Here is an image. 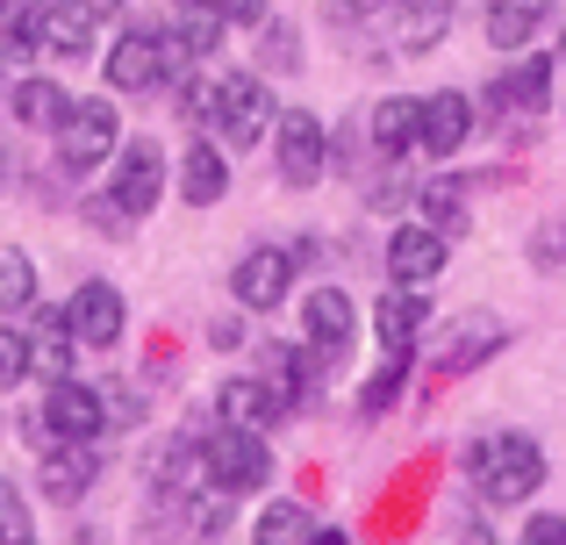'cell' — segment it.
<instances>
[{
	"label": "cell",
	"instance_id": "6da1fadb",
	"mask_svg": "<svg viewBox=\"0 0 566 545\" xmlns=\"http://www.w3.org/2000/svg\"><path fill=\"white\" fill-rule=\"evenodd\" d=\"M467 481H473V495H481L488 510H516L524 495L545 489V452L531 446L524 431H495V438H481V446L467 452Z\"/></svg>",
	"mask_w": 566,
	"mask_h": 545
},
{
	"label": "cell",
	"instance_id": "7a4b0ae2",
	"mask_svg": "<svg viewBox=\"0 0 566 545\" xmlns=\"http://www.w3.org/2000/svg\"><path fill=\"white\" fill-rule=\"evenodd\" d=\"M193 452H201V474L216 481V489H230V495H259L265 481H273L265 431H237V423H222V431H208Z\"/></svg>",
	"mask_w": 566,
	"mask_h": 545
},
{
	"label": "cell",
	"instance_id": "3957f363",
	"mask_svg": "<svg viewBox=\"0 0 566 545\" xmlns=\"http://www.w3.org/2000/svg\"><path fill=\"white\" fill-rule=\"evenodd\" d=\"M51 137H57V166L65 172H94L123 144V115H115V101H72Z\"/></svg>",
	"mask_w": 566,
	"mask_h": 545
},
{
	"label": "cell",
	"instance_id": "277c9868",
	"mask_svg": "<svg viewBox=\"0 0 566 545\" xmlns=\"http://www.w3.org/2000/svg\"><path fill=\"white\" fill-rule=\"evenodd\" d=\"M273 129H280V108H273V86H265L259 72H237V80H222L216 137H230L237 151H251V144H265Z\"/></svg>",
	"mask_w": 566,
	"mask_h": 545
},
{
	"label": "cell",
	"instance_id": "5b68a950",
	"mask_svg": "<svg viewBox=\"0 0 566 545\" xmlns=\"http://www.w3.org/2000/svg\"><path fill=\"white\" fill-rule=\"evenodd\" d=\"M158 195H166V151H158L151 137L123 144V158H115V180H108V209H115V216H151Z\"/></svg>",
	"mask_w": 566,
	"mask_h": 545
},
{
	"label": "cell",
	"instance_id": "8992f818",
	"mask_svg": "<svg viewBox=\"0 0 566 545\" xmlns=\"http://www.w3.org/2000/svg\"><path fill=\"white\" fill-rule=\"evenodd\" d=\"M158 80H172V43L151 36V29H129L108 51V86L115 94H151Z\"/></svg>",
	"mask_w": 566,
	"mask_h": 545
},
{
	"label": "cell",
	"instance_id": "52a82bcc",
	"mask_svg": "<svg viewBox=\"0 0 566 545\" xmlns=\"http://www.w3.org/2000/svg\"><path fill=\"white\" fill-rule=\"evenodd\" d=\"M94 29H101L94 0H36V51L86 57V51H94Z\"/></svg>",
	"mask_w": 566,
	"mask_h": 545
},
{
	"label": "cell",
	"instance_id": "ba28073f",
	"mask_svg": "<svg viewBox=\"0 0 566 545\" xmlns=\"http://www.w3.org/2000/svg\"><path fill=\"white\" fill-rule=\"evenodd\" d=\"M323 123L308 108H294V115H280V129H273V158H280V180L287 187H316L323 180Z\"/></svg>",
	"mask_w": 566,
	"mask_h": 545
},
{
	"label": "cell",
	"instance_id": "9c48e42d",
	"mask_svg": "<svg viewBox=\"0 0 566 545\" xmlns=\"http://www.w3.org/2000/svg\"><path fill=\"white\" fill-rule=\"evenodd\" d=\"M65 316H72V337H80V345L108 352V345H123L129 308H123V287H108V280H86V287L65 302Z\"/></svg>",
	"mask_w": 566,
	"mask_h": 545
},
{
	"label": "cell",
	"instance_id": "30bf717a",
	"mask_svg": "<svg viewBox=\"0 0 566 545\" xmlns=\"http://www.w3.org/2000/svg\"><path fill=\"white\" fill-rule=\"evenodd\" d=\"M43 417H51V431L65 438V446H86V438L108 431V402H101L94 388H80V380H51V395H43Z\"/></svg>",
	"mask_w": 566,
	"mask_h": 545
},
{
	"label": "cell",
	"instance_id": "8fae6325",
	"mask_svg": "<svg viewBox=\"0 0 566 545\" xmlns=\"http://www.w3.org/2000/svg\"><path fill=\"white\" fill-rule=\"evenodd\" d=\"M230 287L244 308H280L294 287V252H273V244H259V252H244L230 266Z\"/></svg>",
	"mask_w": 566,
	"mask_h": 545
},
{
	"label": "cell",
	"instance_id": "7c38bea8",
	"mask_svg": "<svg viewBox=\"0 0 566 545\" xmlns=\"http://www.w3.org/2000/svg\"><path fill=\"white\" fill-rule=\"evenodd\" d=\"M302 337H308V352H323V359L352 352V337H359L352 294L345 287H316V294H308V302H302Z\"/></svg>",
	"mask_w": 566,
	"mask_h": 545
},
{
	"label": "cell",
	"instance_id": "4fadbf2b",
	"mask_svg": "<svg viewBox=\"0 0 566 545\" xmlns=\"http://www.w3.org/2000/svg\"><path fill=\"white\" fill-rule=\"evenodd\" d=\"M467 137H473V101L467 94H430V101H416V151L452 158Z\"/></svg>",
	"mask_w": 566,
	"mask_h": 545
},
{
	"label": "cell",
	"instance_id": "5bb4252c",
	"mask_svg": "<svg viewBox=\"0 0 566 545\" xmlns=\"http://www.w3.org/2000/svg\"><path fill=\"white\" fill-rule=\"evenodd\" d=\"M387 273H395L401 287H423V280H438V273H444V230L401 223L395 238H387Z\"/></svg>",
	"mask_w": 566,
	"mask_h": 545
},
{
	"label": "cell",
	"instance_id": "9a60e30c",
	"mask_svg": "<svg viewBox=\"0 0 566 545\" xmlns=\"http://www.w3.org/2000/svg\"><path fill=\"white\" fill-rule=\"evenodd\" d=\"M545 22H553V0H488V14H481L495 51H531Z\"/></svg>",
	"mask_w": 566,
	"mask_h": 545
},
{
	"label": "cell",
	"instance_id": "2e32d148",
	"mask_svg": "<svg viewBox=\"0 0 566 545\" xmlns=\"http://www.w3.org/2000/svg\"><path fill=\"white\" fill-rule=\"evenodd\" d=\"M180 195L193 201V209H216V201L230 195V158H222V144L193 137L180 151Z\"/></svg>",
	"mask_w": 566,
	"mask_h": 545
},
{
	"label": "cell",
	"instance_id": "e0dca14e",
	"mask_svg": "<svg viewBox=\"0 0 566 545\" xmlns=\"http://www.w3.org/2000/svg\"><path fill=\"white\" fill-rule=\"evenodd\" d=\"M36 489H43V503H57V510L86 503V489H94V460H86L80 446H65V452H43V467H36Z\"/></svg>",
	"mask_w": 566,
	"mask_h": 545
},
{
	"label": "cell",
	"instance_id": "ac0fdd59",
	"mask_svg": "<svg viewBox=\"0 0 566 545\" xmlns=\"http://www.w3.org/2000/svg\"><path fill=\"white\" fill-rule=\"evenodd\" d=\"M495 101H502V108H516V115H538L545 101H553V57L524 51V57H516V65L495 80Z\"/></svg>",
	"mask_w": 566,
	"mask_h": 545
},
{
	"label": "cell",
	"instance_id": "d6986e66",
	"mask_svg": "<svg viewBox=\"0 0 566 545\" xmlns=\"http://www.w3.org/2000/svg\"><path fill=\"white\" fill-rule=\"evenodd\" d=\"M444 29H452V0H401V8H395V43L409 57L438 51Z\"/></svg>",
	"mask_w": 566,
	"mask_h": 545
},
{
	"label": "cell",
	"instance_id": "ffe728a7",
	"mask_svg": "<svg viewBox=\"0 0 566 545\" xmlns=\"http://www.w3.org/2000/svg\"><path fill=\"white\" fill-rule=\"evenodd\" d=\"M216 417L237 423V431H265V423H280V395L265 388V380H222Z\"/></svg>",
	"mask_w": 566,
	"mask_h": 545
},
{
	"label": "cell",
	"instance_id": "44dd1931",
	"mask_svg": "<svg viewBox=\"0 0 566 545\" xmlns=\"http://www.w3.org/2000/svg\"><path fill=\"white\" fill-rule=\"evenodd\" d=\"M423 316H430V302H423V294H416V287L387 294V302L374 308V331H380L387 359H401V352H416V331H423Z\"/></svg>",
	"mask_w": 566,
	"mask_h": 545
},
{
	"label": "cell",
	"instance_id": "7402d4cb",
	"mask_svg": "<svg viewBox=\"0 0 566 545\" xmlns=\"http://www.w3.org/2000/svg\"><path fill=\"white\" fill-rule=\"evenodd\" d=\"M72 345H80V337H72V316H65V308H43V316H36V337H29L36 374L43 380H65L72 374Z\"/></svg>",
	"mask_w": 566,
	"mask_h": 545
},
{
	"label": "cell",
	"instance_id": "603a6c76",
	"mask_svg": "<svg viewBox=\"0 0 566 545\" xmlns=\"http://www.w3.org/2000/svg\"><path fill=\"white\" fill-rule=\"evenodd\" d=\"M65 108H72V101H65L57 80H36V72H29V80L14 86V123H29V129H57Z\"/></svg>",
	"mask_w": 566,
	"mask_h": 545
},
{
	"label": "cell",
	"instance_id": "cb8c5ba5",
	"mask_svg": "<svg viewBox=\"0 0 566 545\" xmlns=\"http://www.w3.org/2000/svg\"><path fill=\"white\" fill-rule=\"evenodd\" d=\"M366 137H374L387 158H409V151H416V101L387 94L380 108H374V123H366Z\"/></svg>",
	"mask_w": 566,
	"mask_h": 545
},
{
	"label": "cell",
	"instance_id": "d4e9b609",
	"mask_svg": "<svg viewBox=\"0 0 566 545\" xmlns=\"http://www.w3.org/2000/svg\"><path fill=\"white\" fill-rule=\"evenodd\" d=\"M22 308H36V259L0 252V323H14Z\"/></svg>",
	"mask_w": 566,
	"mask_h": 545
},
{
	"label": "cell",
	"instance_id": "484cf974",
	"mask_svg": "<svg viewBox=\"0 0 566 545\" xmlns=\"http://www.w3.org/2000/svg\"><path fill=\"white\" fill-rule=\"evenodd\" d=\"M308 538H316V524H308L302 503H265L259 532H251V545H308Z\"/></svg>",
	"mask_w": 566,
	"mask_h": 545
},
{
	"label": "cell",
	"instance_id": "4316f807",
	"mask_svg": "<svg viewBox=\"0 0 566 545\" xmlns=\"http://www.w3.org/2000/svg\"><path fill=\"white\" fill-rule=\"evenodd\" d=\"M222 29H230V22H222L216 8H187V22L172 29L166 43H172V57L187 65V57H208V51H216V43H222Z\"/></svg>",
	"mask_w": 566,
	"mask_h": 545
},
{
	"label": "cell",
	"instance_id": "83f0119b",
	"mask_svg": "<svg viewBox=\"0 0 566 545\" xmlns=\"http://www.w3.org/2000/svg\"><path fill=\"white\" fill-rule=\"evenodd\" d=\"M416 201H423L430 230H467V187H459V180H430Z\"/></svg>",
	"mask_w": 566,
	"mask_h": 545
},
{
	"label": "cell",
	"instance_id": "f1b7e54d",
	"mask_svg": "<svg viewBox=\"0 0 566 545\" xmlns=\"http://www.w3.org/2000/svg\"><path fill=\"white\" fill-rule=\"evenodd\" d=\"M36 51V0H0V57Z\"/></svg>",
	"mask_w": 566,
	"mask_h": 545
},
{
	"label": "cell",
	"instance_id": "f546056e",
	"mask_svg": "<svg viewBox=\"0 0 566 545\" xmlns=\"http://www.w3.org/2000/svg\"><path fill=\"white\" fill-rule=\"evenodd\" d=\"M36 374V359H29V337L14 331V323H0V388H14V380Z\"/></svg>",
	"mask_w": 566,
	"mask_h": 545
},
{
	"label": "cell",
	"instance_id": "4dcf8cb0",
	"mask_svg": "<svg viewBox=\"0 0 566 545\" xmlns=\"http://www.w3.org/2000/svg\"><path fill=\"white\" fill-rule=\"evenodd\" d=\"M401 388H409V352H401V359H395V366H387V374L374 380V388H366V395H359V409H366V417H380V409H387V402H395V395H401Z\"/></svg>",
	"mask_w": 566,
	"mask_h": 545
},
{
	"label": "cell",
	"instance_id": "1f68e13d",
	"mask_svg": "<svg viewBox=\"0 0 566 545\" xmlns=\"http://www.w3.org/2000/svg\"><path fill=\"white\" fill-rule=\"evenodd\" d=\"M0 545H29V503L0 481Z\"/></svg>",
	"mask_w": 566,
	"mask_h": 545
},
{
	"label": "cell",
	"instance_id": "d6a6232c",
	"mask_svg": "<svg viewBox=\"0 0 566 545\" xmlns=\"http://www.w3.org/2000/svg\"><path fill=\"white\" fill-rule=\"evenodd\" d=\"M216 101H222V80H187L180 86V108L193 123H216Z\"/></svg>",
	"mask_w": 566,
	"mask_h": 545
},
{
	"label": "cell",
	"instance_id": "836d02e7",
	"mask_svg": "<svg viewBox=\"0 0 566 545\" xmlns=\"http://www.w3.org/2000/svg\"><path fill=\"white\" fill-rule=\"evenodd\" d=\"M502 345V331H481V337H459L452 352H444V374H467L473 359H481V352H495Z\"/></svg>",
	"mask_w": 566,
	"mask_h": 545
},
{
	"label": "cell",
	"instance_id": "e575fe53",
	"mask_svg": "<svg viewBox=\"0 0 566 545\" xmlns=\"http://www.w3.org/2000/svg\"><path fill=\"white\" fill-rule=\"evenodd\" d=\"M265 65H302V36L294 29H265Z\"/></svg>",
	"mask_w": 566,
	"mask_h": 545
},
{
	"label": "cell",
	"instance_id": "d590c367",
	"mask_svg": "<svg viewBox=\"0 0 566 545\" xmlns=\"http://www.w3.org/2000/svg\"><path fill=\"white\" fill-rule=\"evenodd\" d=\"M208 8H216L222 22H237V29H259L265 22V0H208Z\"/></svg>",
	"mask_w": 566,
	"mask_h": 545
},
{
	"label": "cell",
	"instance_id": "8d00e7d4",
	"mask_svg": "<svg viewBox=\"0 0 566 545\" xmlns=\"http://www.w3.org/2000/svg\"><path fill=\"white\" fill-rule=\"evenodd\" d=\"M524 545H566V517H531L524 524Z\"/></svg>",
	"mask_w": 566,
	"mask_h": 545
},
{
	"label": "cell",
	"instance_id": "74e56055",
	"mask_svg": "<svg viewBox=\"0 0 566 545\" xmlns=\"http://www.w3.org/2000/svg\"><path fill=\"white\" fill-rule=\"evenodd\" d=\"M459 545H502V538L488 532V524H467V532H459Z\"/></svg>",
	"mask_w": 566,
	"mask_h": 545
},
{
	"label": "cell",
	"instance_id": "f35d334b",
	"mask_svg": "<svg viewBox=\"0 0 566 545\" xmlns=\"http://www.w3.org/2000/svg\"><path fill=\"white\" fill-rule=\"evenodd\" d=\"M308 545H345V532H316V538H308Z\"/></svg>",
	"mask_w": 566,
	"mask_h": 545
},
{
	"label": "cell",
	"instance_id": "ab89813d",
	"mask_svg": "<svg viewBox=\"0 0 566 545\" xmlns=\"http://www.w3.org/2000/svg\"><path fill=\"white\" fill-rule=\"evenodd\" d=\"M337 8H352V14H366V8H380V0H337Z\"/></svg>",
	"mask_w": 566,
	"mask_h": 545
},
{
	"label": "cell",
	"instance_id": "60d3db41",
	"mask_svg": "<svg viewBox=\"0 0 566 545\" xmlns=\"http://www.w3.org/2000/svg\"><path fill=\"white\" fill-rule=\"evenodd\" d=\"M0 187H8V151H0Z\"/></svg>",
	"mask_w": 566,
	"mask_h": 545
},
{
	"label": "cell",
	"instance_id": "b9f144b4",
	"mask_svg": "<svg viewBox=\"0 0 566 545\" xmlns=\"http://www.w3.org/2000/svg\"><path fill=\"white\" fill-rule=\"evenodd\" d=\"M559 57H566V22H559Z\"/></svg>",
	"mask_w": 566,
	"mask_h": 545
},
{
	"label": "cell",
	"instance_id": "7bdbcfd3",
	"mask_svg": "<svg viewBox=\"0 0 566 545\" xmlns=\"http://www.w3.org/2000/svg\"><path fill=\"white\" fill-rule=\"evenodd\" d=\"M180 8H208V0H180Z\"/></svg>",
	"mask_w": 566,
	"mask_h": 545
},
{
	"label": "cell",
	"instance_id": "ee69618b",
	"mask_svg": "<svg viewBox=\"0 0 566 545\" xmlns=\"http://www.w3.org/2000/svg\"><path fill=\"white\" fill-rule=\"evenodd\" d=\"M29 545H36V538H29Z\"/></svg>",
	"mask_w": 566,
	"mask_h": 545
}]
</instances>
